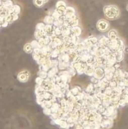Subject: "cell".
I'll list each match as a JSON object with an SVG mask.
<instances>
[{"instance_id": "6da1fadb", "label": "cell", "mask_w": 128, "mask_h": 129, "mask_svg": "<svg viewBox=\"0 0 128 129\" xmlns=\"http://www.w3.org/2000/svg\"><path fill=\"white\" fill-rule=\"evenodd\" d=\"M104 13L107 18L116 19L119 16V10L115 6H106L104 8Z\"/></svg>"}, {"instance_id": "7a4b0ae2", "label": "cell", "mask_w": 128, "mask_h": 129, "mask_svg": "<svg viewBox=\"0 0 128 129\" xmlns=\"http://www.w3.org/2000/svg\"><path fill=\"white\" fill-rule=\"evenodd\" d=\"M97 27L99 31L104 32L109 28V23L105 20H100L97 24Z\"/></svg>"}, {"instance_id": "3957f363", "label": "cell", "mask_w": 128, "mask_h": 129, "mask_svg": "<svg viewBox=\"0 0 128 129\" xmlns=\"http://www.w3.org/2000/svg\"><path fill=\"white\" fill-rule=\"evenodd\" d=\"M29 76H30V74L29 72L27 71H22L18 75V79L21 81V82H26L29 79Z\"/></svg>"}, {"instance_id": "277c9868", "label": "cell", "mask_w": 128, "mask_h": 129, "mask_svg": "<svg viewBox=\"0 0 128 129\" xmlns=\"http://www.w3.org/2000/svg\"><path fill=\"white\" fill-rule=\"evenodd\" d=\"M101 125L103 128H109L113 126V122L110 118H108V119L105 120L101 122Z\"/></svg>"}, {"instance_id": "5b68a950", "label": "cell", "mask_w": 128, "mask_h": 129, "mask_svg": "<svg viewBox=\"0 0 128 129\" xmlns=\"http://www.w3.org/2000/svg\"><path fill=\"white\" fill-rule=\"evenodd\" d=\"M24 51H26L27 53H31L33 51V47H31V44H27L25 45L24 46Z\"/></svg>"}, {"instance_id": "8992f818", "label": "cell", "mask_w": 128, "mask_h": 129, "mask_svg": "<svg viewBox=\"0 0 128 129\" xmlns=\"http://www.w3.org/2000/svg\"><path fill=\"white\" fill-rule=\"evenodd\" d=\"M72 30V31H73L74 34V35L76 36L80 35V34H81V29H80V27H73Z\"/></svg>"}, {"instance_id": "52a82bcc", "label": "cell", "mask_w": 128, "mask_h": 129, "mask_svg": "<svg viewBox=\"0 0 128 129\" xmlns=\"http://www.w3.org/2000/svg\"><path fill=\"white\" fill-rule=\"evenodd\" d=\"M44 23L50 25L51 24L53 23V18H51L50 16H46L44 18Z\"/></svg>"}, {"instance_id": "ba28073f", "label": "cell", "mask_w": 128, "mask_h": 129, "mask_svg": "<svg viewBox=\"0 0 128 129\" xmlns=\"http://www.w3.org/2000/svg\"><path fill=\"white\" fill-rule=\"evenodd\" d=\"M116 33L114 31H111L109 33V37L110 38V39H116L117 37V35Z\"/></svg>"}, {"instance_id": "9c48e42d", "label": "cell", "mask_w": 128, "mask_h": 129, "mask_svg": "<svg viewBox=\"0 0 128 129\" xmlns=\"http://www.w3.org/2000/svg\"><path fill=\"white\" fill-rule=\"evenodd\" d=\"M13 11L16 13V14H18V13H19V11H20V8H19V6H18V5H15V6H13Z\"/></svg>"}, {"instance_id": "30bf717a", "label": "cell", "mask_w": 128, "mask_h": 129, "mask_svg": "<svg viewBox=\"0 0 128 129\" xmlns=\"http://www.w3.org/2000/svg\"><path fill=\"white\" fill-rule=\"evenodd\" d=\"M45 2H46V1H35V5H36V6H38V7H40V6H43V5H44V3Z\"/></svg>"}, {"instance_id": "8fae6325", "label": "cell", "mask_w": 128, "mask_h": 129, "mask_svg": "<svg viewBox=\"0 0 128 129\" xmlns=\"http://www.w3.org/2000/svg\"><path fill=\"white\" fill-rule=\"evenodd\" d=\"M44 28V25L43 24V23H39L37 24L36 29L38 30H40V31H41V30H43V29Z\"/></svg>"}, {"instance_id": "7c38bea8", "label": "cell", "mask_w": 128, "mask_h": 129, "mask_svg": "<svg viewBox=\"0 0 128 129\" xmlns=\"http://www.w3.org/2000/svg\"><path fill=\"white\" fill-rule=\"evenodd\" d=\"M74 129H83V127L81 124H77L75 126Z\"/></svg>"}, {"instance_id": "4fadbf2b", "label": "cell", "mask_w": 128, "mask_h": 129, "mask_svg": "<svg viewBox=\"0 0 128 129\" xmlns=\"http://www.w3.org/2000/svg\"><path fill=\"white\" fill-rule=\"evenodd\" d=\"M83 129H90L89 127H86V128H83Z\"/></svg>"}, {"instance_id": "5bb4252c", "label": "cell", "mask_w": 128, "mask_h": 129, "mask_svg": "<svg viewBox=\"0 0 128 129\" xmlns=\"http://www.w3.org/2000/svg\"><path fill=\"white\" fill-rule=\"evenodd\" d=\"M99 129H100V128H99Z\"/></svg>"}]
</instances>
